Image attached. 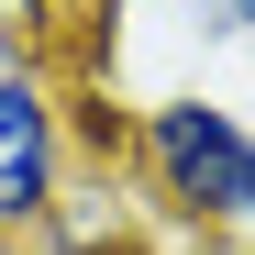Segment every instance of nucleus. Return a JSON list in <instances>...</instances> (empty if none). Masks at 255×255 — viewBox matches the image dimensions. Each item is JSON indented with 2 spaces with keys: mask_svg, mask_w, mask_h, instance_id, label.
<instances>
[{
  "mask_svg": "<svg viewBox=\"0 0 255 255\" xmlns=\"http://www.w3.org/2000/svg\"><path fill=\"white\" fill-rule=\"evenodd\" d=\"M67 189H78V100H67V78L45 56L0 67V244L56 233Z\"/></svg>",
  "mask_w": 255,
  "mask_h": 255,
  "instance_id": "2",
  "label": "nucleus"
},
{
  "mask_svg": "<svg viewBox=\"0 0 255 255\" xmlns=\"http://www.w3.org/2000/svg\"><path fill=\"white\" fill-rule=\"evenodd\" d=\"M111 11H144L178 56H255V0H111Z\"/></svg>",
  "mask_w": 255,
  "mask_h": 255,
  "instance_id": "3",
  "label": "nucleus"
},
{
  "mask_svg": "<svg viewBox=\"0 0 255 255\" xmlns=\"http://www.w3.org/2000/svg\"><path fill=\"white\" fill-rule=\"evenodd\" d=\"M244 67H255V56H244Z\"/></svg>",
  "mask_w": 255,
  "mask_h": 255,
  "instance_id": "4",
  "label": "nucleus"
},
{
  "mask_svg": "<svg viewBox=\"0 0 255 255\" xmlns=\"http://www.w3.org/2000/svg\"><path fill=\"white\" fill-rule=\"evenodd\" d=\"M122 178L155 222H178L222 255H255V111L222 100L211 78L133 100V144H122Z\"/></svg>",
  "mask_w": 255,
  "mask_h": 255,
  "instance_id": "1",
  "label": "nucleus"
}]
</instances>
